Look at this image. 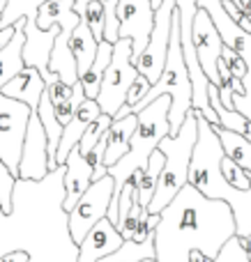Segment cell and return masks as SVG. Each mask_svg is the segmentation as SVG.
<instances>
[{
	"label": "cell",
	"mask_w": 251,
	"mask_h": 262,
	"mask_svg": "<svg viewBox=\"0 0 251 262\" xmlns=\"http://www.w3.org/2000/svg\"><path fill=\"white\" fill-rule=\"evenodd\" d=\"M65 170H51L41 182L16 180L12 212L0 205V258L26 251L30 262H78V244L69 235L65 212Z\"/></svg>",
	"instance_id": "cell-1"
},
{
	"label": "cell",
	"mask_w": 251,
	"mask_h": 262,
	"mask_svg": "<svg viewBox=\"0 0 251 262\" xmlns=\"http://www.w3.org/2000/svg\"><path fill=\"white\" fill-rule=\"evenodd\" d=\"M238 235L235 214L224 200L205 198L196 186L187 184L169 207L159 212L155 228L157 262H189L194 251L215 260Z\"/></svg>",
	"instance_id": "cell-2"
},
{
	"label": "cell",
	"mask_w": 251,
	"mask_h": 262,
	"mask_svg": "<svg viewBox=\"0 0 251 262\" xmlns=\"http://www.w3.org/2000/svg\"><path fill=\"white\" fill-rule=\"evenodd\" d=\"M196 113L198 140L194 147L192 166H189V184L196 186L205 198L228 203L235 214V223H238V237L244 239L251 235V189L240 191L226 182L224 172H221V161H224L226 152L219 140V134L207 122V118H203L201 111H196Z\"/></svg>",
	"instance_id": "cell-3"
},
{
	"label": "cell",
	"mask_w": 251,
	"mask_h": 262,
	"mask_svg": "<svg viewBox=\"0 0 251 262\" xmlns=\"http://www.w3.org/2000/svg\"><path fill=\"white\" fill-rule=\"evenodd\" d=\"M169 111H171V97L164 95L159 99H155L150 106H145L143 111H138V127L134 131L132 147L129 152L120 159L115 166L109 168V175L115 180V191L109 205V221L118 228V212H120V191L124 189L127 182L134 180V175L141 170H145L150 157L155 154V149L159 147V143L171 136V122H169Z\"/></svg>",
	"instance_id": "cell-4"
},
{
	"label": "cell",
	"mask_w": 251,
	"mask_h": 262,
	"mask_svg": "<svg viewBox=\"0 0 251 262\" xmlns=\"http://www.w3.org/2000/svg\"><path fill=\"white\" fill-rule=\"evenodd\" d=\"M164 95L171 97L169 122H171V136H175L180 127L184 124L187 115L194 111V88H192V78H189L187 62H184V55H182L178 7H175V14H173V32H171V46H169V58H166L164 72H161L159 81L150 88V92L134 106V113L143 111L145 106H150L152 101Z\"/></svg>",
	"instance_id": "cell-5"
},
{
	"label": "cell",
	"mask_w": 251,
	"mask_h": 262,
	"mask_svg": "<svg viewBox=\"0 0 251 262\" xmlns=\"http://www.w3.org/2000/svg\"><path fill=\"white\" fill-rule=\"evenodd\" d=\"M196 140H198V113L194 108L187 115V120H184V124L180 127L178 134L166 136L159 143V147H157L164 152L166 163L164 170H161L157 191L152 195V203L145 207L150 214H159L164 207H169L171 200L189 184V166H192Z\"/></svg>",
	"instance_id": "cell-6"
},
{
	"label": "cell",
	"mask_w": 251,
	"mask_h": 262,
	"mask_svg": "<svg viewBox=\"0 0 251 262\" xmlns=\"http://www.w3.org/2000/svg\"><path fill=\"white\" fill-rule=\"evenodd\" d=\"M132 55H134L132 39L120 37L113 46V58H111V64L104 72L101 90H99V97H97V101L101 106V113L111 115V118H115V113L127 104L129 88L138 78V69L132 62Z\"/></svg>",
	"instance_id": "cell-7"
},
{
	"label": "cell",
	"mask_w": 251,
	"mask_h": 262,
	"mask_svg": "<svg viewBox=\"0 0 251 262\" xmlns=\"http://www.w3.org/2000/svg\"><path fill=\"white\" fill-rule=\"evenodd\" d=\"M30 115L32 108L26 101L12 99L0 92V161L14 177H18Z\"/></svg>",
	"instance_id": "cell-8"
},
{
	"label": "cell",
	"mask_w": 251,
	"mask_h": 262,
	"mask_svg": "<svg viewBox=\"0 0 251 262\" xmlns=\"http://www.w3.org/2000/svg\"><path fill=\"white\" fill-rule=\"evenodd\" d=\"M175 7H178V0H164V3L155 9V28H152L150 41H148L145 51L141 53V58L136 60L138 74H143L152 85L159 81L161 72H164L166 58H169Z\"/></svg>",
	"instance_id": "cell-9"
},
{
	"label": "cell",
	"mask_w": 251,
	"mask_h": 262,
	"mask_svg": "<svg viewBox=\"0 0 251 262\" xmlns=\"http://www.w3.org/2000/svg\"><path fill=\"white\" fill-rule=\"evenodd\" d=\"M115 191V180L106 175L104 180H97L90 184V189L81 195L76 207L69 212V235L76 244L86 239V235L101 221L109 216V205Z\"/></svg>",
	"instance_id": "cell-10"
},
{
	"label": "cell",
	"mask_w": 251,
	"mask_h": 262,
	"mask_svg": "<svg viewBox=\"0 0 251 262\" xmlns=\"http://www.w3.org/2000/svg\"><path fill=\"white\" fill-rule=\"evenodd\" d=\"M192 39H194V46H196L198 60H201V64H203V72L207 74V78H210L215 85H221L219 60H221V51H224V39H221L217 26L212 23L210 14L201 7H198L196 16H194Z\"/></svg>",
	"instance_id": "cell-11"
},
{
	"label": "cell",
	"mask_w": 251,
	"mask_h": 262,
	"mask_svg": "<svg viewBox=\"0 0 251 262\" xmlns=\"http://www.w3.org/2000/svg\"><path fill=\"white\" fill-rule=\"evenodd\" d=\"M51 172L49 168V136L39 120V113L32 111L30 124H28L26 145H23V159L18 166L16 180H35L41 182Z\"/></svg>",
	"instance_id": "cell-12"
},
{
	"label": "cell",
	"mask_w": 251,
	"mask_h": 262,
	"mask_svg": "<svg viewBox=\"0 0 251 262\" xmlns=\"http://www.w3.org/2000/svg\"><path fill=\"white\" fill-rule=\"evenodd\" d=\"M124 246V237L120 230L109 221L101 219L95 228L86 235V239L78 244V262H97L106 255L115 253Z\"/></svg>",
	"instance_id": "cell-13"
},
{
	"label": "cell",
	"mask_w": 251,
	"mask_h": 262,
	"mask_svg": "<svg viewBox=\"0 0 251 262\" xmlns=\"http://www.w3.org/2000/svg\"><path fill=\"white\" fill-rule=\"evenodd\" d=\"M65 168H67V170H65V203H62V207H65V212L69 214L74 207H76L78 200H81V195L90 189L95 168H92L90 161L81 154L78 145L69 152L67 161H65Z\"/></svg>",
	"instance_id": "cell-14"
},
{
	"label": "cell",
	"mask_w": 251,
	"mask_h": 262,
	"mask_svg": "<svg viewBox=\"0 0 251 262\" xmlns=\"http://www.w3.org/2000/svg\"><path fill=\"white\" fill-rule=\"evenodd\" d=\"M99 115H101V106H99V101H97V99H86L81 106H78L76 115H74V118L69 120V122L65 124V129H62V138H60L58 157H55L58 166H65L69 152H72V149L76 147L78 143H81L86 129L90 127V124L95 122Z\"/></svg>",
	"instance_id": "cell-15"
},
{
	"label": "cell",
	"mask_w": 251,
	"mask_h": 262,
	"mask_svg": "<svg viewBox=\"0 0 251 262\" xmlns=\"http://www.w3.org/2000/svg\"><path fill=\"white\" fill-rule=\"evenodd\" d=\"M138 127V113H132L127 118L113 120V124L106 131V154H104V163L106 166H115L124 154L132 147V138L134 131Z\"/></svg>",
	"instance_id": "cell-16"
},
{
	"label": "cell",
	"mask_w": 251,
	"mask_h": 262,
	"mask_svg": "<svg viewBox=\"0 0 251 262\" xmlns=\"http://www.w3.org/2000/svg\"><path fill=\"white\" fill-rule=\"evenodd\" d=\"M44 90H46V81L41 78V74L37 72L35 67H26L18 76H14L12 81L3 88V95L12 97V99H18V101H26L32 111H37Z\"/></svg>",
	"instance_id": "cell-17"
},
{
	"label": "cell",
	"mask_w": 251,
	"mask_h": 262,
	"mask_svg": "<svg viewBox=\"0 0 251 262\" xmlns=\"http://www.w3.org/2000/svg\"><path fill=\"white\" fill-rule=\"evenodd\" d=\"M18 30L14 39L0 51V92L3 88L12 81L14 76L26 69V60H23V46H26V23L28 18H18Z\"/></svg>",
	"instance_id": "cell-18"
},
{
	"label": "cell",
	"mask_w": 251,
	"mask_h": 262,
	"mask_svg": "<svg viewBox=\"0 0 251 262\" xmlns=\"http://www.w3.org/2000/svg\"><path fill=\"white\" fill-rule=\"evenodd\" d=\"M97 51H99V41L95 39L90 26H88V23L81 18L78 28L74 30V35H72V53H74L76 64H78V78H81L83 74H86L88 69L95 64Z\"/></svg>",
	"instance_id": "cell-19"
},
{
	"label": "cell",
	"mask_w": 251,
	"mask_h": 262,
	"mask_svg": "<svg viewBox=\"0 0 251 262\" xmlns=\"http://www.w3.org/2000/svg\"><path fill=\"white\" fill-rule=\"evenodd\" d=\"M113 46L111 41H99V51H97V60L90 69L81 76V83H83V90H86V97L88 99H97L99 97V90H101V81H104V72L106 67L111 64V58H113Z\"/></svg>",
	"instance_id": "cell-20"
},
{
	"label": "cell",
	"mask_w": 251,
	"mask_h": 262,
	"mask_svg": "<svg viewBox=\"0 0 251 262\" xmlns=\"http://www.w3.org/2000/svg\"><path fill=\"white\" fill-rule=\"evenodd\" d=\"M212 127H215V124H212ZM215 131L219 134V140H221V145H224L226 157H231L247 172H251V140L244 134H238V131H231L224 127H215Z\"/></svg>",
	"instance_id": "cell-21"
},
{
	"label": "cell",
	"mask_w": 251,
	"mask_h": 262,
	"mask_svg": "<svg viewBox=\"0 0 251 262\" xmlns=\"http://www.w3.org/2000/svg\"><path fill=\"white\" fill-rule=\"evenodd\" d=\"M207 95H210V106H212V111H215L217 118H219V127L231 129V131H238V134H244V131H247L249 120L244 118V115L240 113V111H235V108H226V106L221 104L219 85L210 83V88H207Z\"/></svg>",
	"instance_id": "cell-22"
},
{
	"label": "cell",
	"mask_w": 251,
	"mask_h": 262,
	"mask_svg": "<svg viewBox=\"0 0 251 262\" xmlns=\"http://www.w3.org/2000/svg\"><path fill=\"white\" fill-rule=\"evenodd\" d=\"M46 0H9L7 12L0 18V28H7L12 23H16L18 18H28L26 30H32L37 28V12L44 5Z\"/></svg>",
	"instance_id": "cell-23"
},
{
	"label": "cell",
	"mask_w": 251,
	"mask_h": 262,
	"mask_svg": "<svg viewBox=\"0 0 251 262\" xmlns=\"http://www.w3.org/2000/svg\"><path fill=\"white\" fill-rule=\"evenodd\" d=\"M148 258H155V239L138 244V242H124V246L115 253L106 255V258L97 260V262H141Z\"/></svg>",
	"instance_id": "cell-24"
},
{
	"label": "cell",
	"mask_w": 251,
	"mask_h": 262,
	"mask_svg": "<svg viewBox=\"0 0 251 262\" xmlns=\"http://www.w3.org/2000/svg\"><path fill=\"white\" fill-rule=\"evenodd\" d=\"M111 124H113V118H111V115H106V113H101L99 118H97L95 122H92L90 127L86 129L81 143H78V149H81L83 157H88V154H90L92 149L97 147V143H99V140L106 136V131H109Z\"/></svg>",
	"instance_id": "cell-25"
},
{
	"label": "cell",
	"mask_w": 251,
	"mask_h": 262,
	"mask_svg": "<svg viewBox=\"0 0 251 262\" xmlns=\"http://www.w3.org/2000/svg\"><path fill=\"white\" fill-rule=\"evenodd\" d=\"M143 209H145V207H143L141 203H134L129 209H122V212H120L118 230H120V235L124 237V242H134L136 230H138V223H141Z\"/></svg>",
	"instance_id": "cell-26"
},
{
	"label": "cell",
	"mask_w": 251,
	"mask_h": 262,
	"mask_svg": "<svg viewBox=\"0 0 251 262\" xmlns=\"http://www.w3.org/2000/svg\"><path fill=\"white\" fill-rule=\"evenodd\" d=\"M221 172H224L226 182H228L231 186H235V189H240V191H249L251 189L249 172L244 170L240 163H235L231 157H224V161H221Z\"/></svg>",
	"instance_id": "cell-27"
},
{
	"label": "cell",
	"mask_w": 251,
	"mask_h": 262,
	"mask_svg": "<svg viewBox=\"0 0 251 262\" xmlns=\"http://www.w3.org/2000/svg\"><path fill=\"white\" fill-rule=\"evenodd\" d=\"M104 5V12H106V30H104V39L115 44L120 39V16H118V7H120V0H99Z\"/></svg>",
	"instance_id": "cell-28"
},
{
	"label": "cell",
	"mask_w": 251,
	"mask_h": 262,
	"mask_svg": "<svg viewBox=\"0 0 251 262\" xmlns=\"http://www.w3.org/2000/svg\"><path fill=\"white\" fill-rule=\"evenodd\" d=\"M221 60L226 62V67L231 69V74H233L235 78H240V81H242V78L247 76V72H249L247 62H244L242 55H240L238 51H233L231 46L224 44V51H221Z\"/></svg>",
	"instance_id": "cell-29"
},
{
	"label": "cell",
	"mask_w": 251,
	"mask_h": 262,
	"mask_svg": "<svg viewBox=\"0 0 251 262\" xmlns=\"http://www.w3.org/2000/svg\"><path fill=\"white\" fill-rule=\"evenodd\" d=\"M215 262H249L247 258V251L242 249V244H240V237L235 235L233 239L228 242V244L221 249V253L215 258Z\"/></svg>",
	"instance_id": "cell-30"
},
{
	"label": "cell",
	"mask_w": 251,
	"mask_h": 262,
	"mask_svg": "<svg viewBox=\"0 0 251 262\" xmlns=\"http://www.w3.org/2000/svg\"><path fill=\"white\" fill-rule=\"evenodd\" d=\"M150 88H152V83L148 81V78L143 76V74H138V78L134 81V85L129 88V95H127V104L132 106V111H134V106H136L138 101H141L143 97H145L148 92H150Z\"/></svg>",
	"instance_id": "cell-31"
},
{
	"label": "cell",
	"mask_w": 251,
	"mask_h": 262,
	"mask_svg": "<svg viewBox=\"0 0 251 262\" xmlns=\"http://www.w3.org/2000/svg\"><path fill=\"white\" fill-rule=\"evenodd\" d=\"M46 92H49L53 106H60L62 101H67L69 97L74 95V85H67L65 81H55V83H51V85H46Z\"/></svg>",
	"instance_id": "cell-32"
},
{
	"label": "cell",
	"mask_w": 251,
	"mask_h": 262,
	"mask_svg": "<svg viewBox=\"0 0 251 262\" xmlns=\"http://www.w3.org/2000/svg\"><path fill=\"white\" fill-rule=\"evenodd\" d=\"M221 5H224V9L228 12V16L233 18L235 23H242V18H247L242 9L238 7V3H235V0H221Z\"/></svg>",
	"instance_id": "cell-33"
},
{
	"label": "cell",
	"mask_w": 251,
	"mask_h": 262,
	"mask_svg": "<svg viewBox=\"0 0 251 262\" xmlns=\"http://www.w3.org/2000/svg\"><path fill=\"white\" fill-rule=\"evenodd\" d=\"M16 30H18V23H12V26H7V28H0V51L14 39Z\"/></svg>",
	"instance_id": "cell-34"
},
{
	"label": "cell",
	"mask_w": 251,
	"mask_h": 262,
	"mask_svg": "<svg viewBox=\"0 0 251 262\" xmlns=\"http://www.w3.org/2000/svg\"><path fill=\"white\" fill-rule=\"evenodd\" d=\"M0 262H30V255H28L26 251H14V253L3 255Z\"/></svg>",
	"instance_id": "cell-35"
},
{
	"label": "cell",
	"mask_w": 251,
	"mask_h": 262,
	"mask_svg": "<svg viewBox=\"0 0 251 262\" xmlns=\"http://www.w3.org/2000/svg\"><path fill=\"white\" fill-rule=\"evenodd\" d=\"M189 262H215V260L207 258L203 251H194V253H192V260H189Z\"/></svg>",
	"instance_id": "cell-36"
},
{
	"label": "cell",
	"mask_w": 251,
	"mask_h": 262,
	"mask_svg": "<svg viewBox=\"0 0 251 262\" xmlns=\"http://www.w3.org/2000/svg\"><path fill=\"white\" fill-rule=\"evenodd\" d=\"M240 244H242V249L247 251V258H249V262H251V235L244 237V239H240Z\"/></svg>",
	"instance_id": "cell-37"
},
{
	"label": "cell",
	"mask_w": 251,
	"mask_h": 262,
	"mask_svg": "<svg viewBox=\"0 0 251 262\" xmlns=\"http://www.w3.org/2000/svg\"><path fill=\"white\" fill-rule=\"evenodd\" d=\"M7 5H9V0H0V18H3V14L7 12Z\"/></svg>",
	"instance_id": "cell-38"
},
{
	"label": "cell",
	"mask_w": 251,
	"mask_h": 262,
	"mask_svg": "<svg viewBox=\"0 0 251 262\" xmlns=\"http://www.w3.org/2000/svg\"><path fill=\"white\" fill-rule=\"evenodd\" d=\"M244 136H247V138L251 140V122H249V127H247V131H244Z\"/></svg>",
	"instance_id": "cell-39"
},
{
	"label": "cell",
	"mask_w": 251,
	"mask_h": 262,
	"mask_svg": "<svg viewBox=\"0 0 251 262\" xmlns=\"http://www.w3.org/2000/svg\"><path fill=\"white\" fill-rule=\"evenodd\" d=\"M161 3H164V0H152V7L157 9V7H159V5H161Z\"/></svg>",
	"instance_id": "cell-40"
},
{
	"label": "cell",
	"mask_w": 251,
	"mask_h": 262,
	"mask_svg": "<svg viewBox=\"0 0 251 262\" xmlns=\"http://www.w3.org/2000/svg\"><path fill=\"white\" fill-rule=\"evenodd\" d=\"M141 262H157L155 258H148V260H141Z\"/></svg>",
	"instance_id": "cell-41"
},
{
	"label": "cell",
	"mask_w": 251,
	"mask_h": 262,
	"mask_svg": "<svg viewBox=\"0 0 251 262\" xmlns=\"http://www.w3.org/2000/svg\"><path fill=\"white\" fill-rule=\"evenodd\" d=\"M235 3H238V0H235Z\"/></svg>",
	"instance_id": "cell-42"
}]
</instances>
